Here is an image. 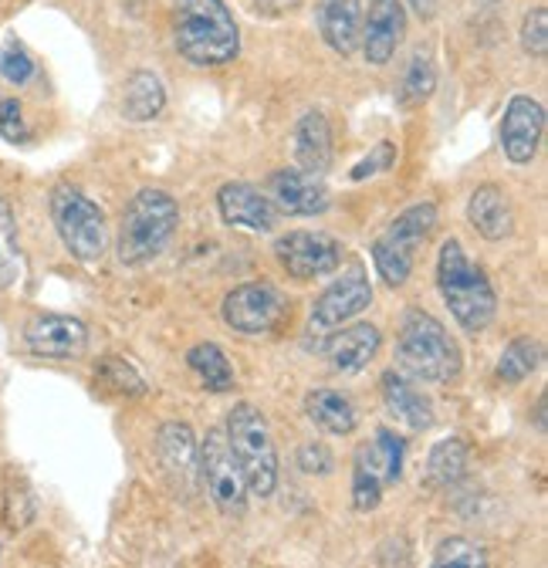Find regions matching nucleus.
<instances>
[{
  "mask_svg": "<svg viewBox=\"0 0 548 568\" xmlns=\"http://www.w3.org/2000/svg\"><path fill=\"white\" fill-rule=\"evenodd\" d=\"M383 501V484L356 464L353 470V508L356 511H376Z\"/></svg>",
  "mask_w": 548,
  "mask_h": 568,
  "instance_id": "36",
  "label": "nucleus"
},
{
  "mask_svg": "<svg viewBox=\"0 0 548 568\" xmlns=\"http://www.w3.org/2000/svg\"><path fill=\"white\" fill-rule=\"evenodd\" d=\"M545 132V109L531 95H515L501 119V150L515 166H525L535 160L538 142Z\"/></svg>",
  "mask_w": 548,
  "mask_h": 568,
  "instance_id": "14",
  "label": "nucleus"
},
{
  "mask_svg": "<svg viewBox=\"0 0 548 568\" xmlns=\"http://www.w3.org/2000/svg\"><path fill=\"white\" fill-rule=\"evenodd\" d=\"M315 24L322 41L335 54L349 58L359 48V34H363V0H318Z\"/></svg>",
  "mask_w": 548,
  "mask_h": 568,
  "instance_id": "18",
  "label": "nucleus"
},
{
  "mask_svg": "<svg viewBox=\"0 0 548 568\" xmlns=\"http://www.w3.org/2000/svg\"><path fill=\"white\" fill-rule=\"evenodd\" d=\"M227 444L244 474V484L257 497H271L278 487V450L264 413L251 403H237L227 416Z\"/></svg>",
  "mask_w": 548,
  "mask_h": 568,
  "instance_id": "5",
  "label": "nucleus"
},
{
  "mask_svg": "<svg viewBox=\"0 0 548 568\" xmlns=\"http://www.w3.org/2000/svg\"><path fill=\"white\" fill-rule=\"evenodd\" d=\"M437 288L457 325L470 335L485 332L495 322L498 298L481 267H474L457 241H447L437 257Z\"/></svg>",
  "mask_w": 548,
  "mask_h": 568,
  "instance_id": "3",
  "label": "nucleus"
},
{
  "mask_svg": "<svg viewBox=\"0 0 548 568\" xmlns=\"http://www.w3.org/2000/svg\"><path fill=\"white\" fill-rule=\"evenodd\" d=\"M21 271V247H18V224L11 206L0 200V292H8Z\"/></svg>",
  "mask_w": 548,
  "mask_h": 568,
  "instance_id": "30",
  "label": "nucleus"
},
{
  "mask_svg": "<svg viewBox=\"0 0 548 568\" xmlns=\"http://www.w3.org/2000/svg\"><path fill=\"white\" fill-rule=\"evenodd\" d=\"M173 44L186 61L217 68L237 58L241 31L224 0H180L173 14Z\"/></svg>",
  "mask_w": 548,
  "mask_h": 568,
  "instance_id": "1",
  "label": "nucleus"
},
{
  "mask_svg": "<svg viewBox=\"0 0 548 568\" xmlns=\"http://www.w3.org/2000/svg\"><path fill=\"white\" fill-rule=\"evenodd\" d=\"M217 206H221V217L231 227H247V231H274L278 224V210L267 200V193H261L251 183H224L217 190Z\"/></svg>",
  "mask_w": 548,
  "mask_h": 568,
  "instance_id": "16",
  "label": "nucleus"
},
{
  "mask_svg": "<svg viewBox=\"0 0 548 568\" xmlns=\"http://www.w3.org/2000/svg\"><path fill=\"white\" fill-rule=\"evenodd\" d=\"M34 58L28 54V48L21 41H11L4 51H0V75H4L11 85H28L34 79Z\"/></svg>",
  "mask_w": 548,
  "mask_h": 568,
  "instance_id": "33",
  "label": "nucleus"
},
{
  "mask_svg": "<svg viewBox=\"0 0 548 568\" xmlns=\"http://www.w3.org/2000/svg\"><path fill=\"white\" fill-rule=\"evenodd\" d=\"M379 352V328L369 322H356L346 328H332V335L322 342V355L328 359V366L342 376H353L363 366H369V359Z\"/></svg>",
  "mask_w": 548,
  "mask_h": 568,
  "instance_id": "17",
  "label": "nucleus"
},
{
  "mask_svg": "<svg viewBox=\"0 0 548 568\" xmlns=\"http://www.w3.org/2000/svg\"><path fill=\"white\" fill-rule=\"evenodd\" d=\"M156 444H160V457L170 474L190 477L196 470V440L186 423H163Z\"/></svg>",
  "mask_w": 548,
  "mask_h": 568,
  "instance_id": "26",
  "label": "nucleus"
},
{
  "mask_svg": "<svg viewBox=\"0 0 548 568\" xmlns=\"http://www.w3.org/2000/svg\"><path fill=\"white\" fill-rule=\"evenodd\" d=\"M274 257L295 281H315L342 264V244L322 231H292L274 241Z\"/></svg>",
  "mask_w": 548,
  "mask_h": 568,
  "instance_id": "11",
  "label": "nucleus"
},
{
  "mask_svg": "<svg viewBox=\"0 0 548 568\" xmlns=\"http://www.w3.org/2000/svg\"><path fill=\"white\" fill-rule=\"evenodd\" d=\"M406 38V8L403 0H369L363 11V54L369 64H386Z\"/></svg>",
  "mask_w": 548,
  "mask_h": 568,
  "instance_id": "15",
  "label": "nucleus"
},
{
  "mask_svg": "<svg viewBox=\"0 0 548 568\" xmlns=\"http://www.w3.org/2000/svg\"><path fill=\"white\" fill-rule=\"evenodd\" d=\"M541 359H545L541 342L521 335V338H515V342L505 345L501 359H498V379H505V383H521V379H528V376L541 366Z\"/></svg>",
  "mask_w": 548,
  "mask_h": 568,
  "instance_id": "29",
  "label": "nucleus"
},
{
  "mask_svg": "<svg viewBox=\"0 0 548 568\" xmlns=\"http://www.w3.org/2000/svg\"><path fill=\"white\" fill-rule=\"evenodd\" d=\"M163 105H166V89L160 75L150 68H135L122 89V115L129 122H150L163 112Z\"/></svg>",
  "mask_w": 548,
  "mask_h": 568,
  "instance_id": "23",
  "label": "nucleus"
},
{
  "mask_svg": "<svg viewBox=\"0 0 548 568\" xmlns=\"http://www.w3.org/2000/svg\"><path fill=\"white\" fill-rule=\"evenodd\" d=\"M176 224H180V206L166 190L156 186L140 190L129 200L119 224V261L129 267L150 264L166 251Z\"/></svg>",
  "mask_w": 548,
  "mask_h": 568,
  "instance_id": "4",
  "label": "nucleus"
},
{
  "mask_svg": "<svg viewBox=\"0 0 548 568\" xmlns=\"http://www.w3.org/2000/svg\"><path fill=\"white\" fill-rule=\"evenodd\" d=\"M298 467H302V474L328 477L335 470V460H332V454H328L325 444H302L298 447Z\"/></svg>",
  "mask_w": 548,
  "mask_h": 568,
  "instance_id": "38",
  "label": "nucleus"
},
{
  "mask_svg": "<svg viewBox=\"0 0 548 568\" xmlns=\"http://www.w3.org/2000/svg\"><path fill=\"white\" fill-rule=\"evenodd\" d=\"M396 366L420 383H450L460 373V348L424 308H409L396 332Z\"/></svg>",
  "mask_w": 548,
  "mask_h": 568,
  "instance_id": "2",
  "label": "nucleus"
},
{
  "mask_svg": "<svg viewBox=\"0 0 548 568\" xmlns=\"http://www.w3.org/2000/svg\"><path fill=\"white\" fill-rule=\"evenodd\" d=\"M24 345L41 359H75L89 345V328L72 315H34L24 328Z\"/></svg>",
  "mask_w": 548,
  "mask_h": 568,
  "instance_id": "13",
  "label": "nucleus"
},
{
  "mask_svg": "<svg viewBox=\"0 0 548 568\" xmlns=\"http://www.w3.org/2000/svg\"><path fill=\"white\" fill-rule=\"evenodd\" d=\"M196 470L203 477V487H207L214 508L224 518H241L247 511V484L231 454L224 430H211L207 440L196 447Z\"/></svg>",
  "mask_w": 548,
  "mask_h": 568,
  "instance_id": "8",
  "label": "nucleus"
},
{
  "mask_svg": "<svg viewBox=\"0 0 548 568\" xmlns=\"http://www.w3.org/2000/svg\"><path fill=\"white\" fill-rule=\"evenodd\" d=\"M305 413L328 437H349L359 426V413L349 396H342L338 389H312L305 396Z\"/></svg>",
  "mask_w": 548,
  "mask_h": 568,
  "instance_id": "22",
  "label": "nucleus"
},
{
  "mask_svg": "<svg viewBox=\"0 0 548 568\" xmlns=\"http://www.w3.org/2000/svg\"><path fill=\"white\" fill-rule=\"evenodd\" d=\"M288 295L271 281H247L224 298V322L241 335H264L288 315Z\"/></svg>",
  "mask_w": 548,
  "mask_h": 568,
  "instance_id": "9",
  "label": "nucleus"
},
{
  "mask_svg": "<svg viewBox=\"0 0 548 568\" xmlns=\"http://www.w3.org/2000/svg\"><path fill=\"white\" fill-rule=\"evenodd\" d=\"M403 454H406V440L396 437L393 430H379L369 444L359 447L356 464L363 470H369L386 487V484H396L399 480V474H403Z\"/></svg>",
  "mask_w": 548,
  "mask_h": 568,
  "instance_id": "24",
  "label": "nucleus"
},
{
  "mask_svg": "<svg viewBox=\"0 0 548 568\" xmlns=\"http://www.w3.org/2000/svg\"><path fill=\"white\" fill-rule=\"evenodd\" d=\"M409 8H414L424 21H430L437 14V0H409Z\"/></svg>",
  "mask_w": 548,
  "mask_h": 568,
  "instance_id": "39",
  "label": "nucleus"
},
{
  "mask_svg": "<svg viewBox=\"0 0 548 568\" xmlns=\"http://www.w3.org/2000/svg\"><path fill=\"white\" fill-rule=\"evenodd\" d=\"M0 135L14 146H24L31 142V129L24 122V112H21V102L18 99H0Z\"/></svg>",
  "mask_w": 548,
  "mask_h": 568,
  "instance_id": "35",
  "label": "nucleus"
},
{
  "mask_svg": "<svg viewBox=\"0 0 548 568\" xmlns=\"http://www.w3.org/2000/svg\"><path fill=\"white\" fill-rule=\"evenodd\" d=\"M373 302V284L363 271V264H349V271H342L338 281H332L328 288L315 298L312 305V332H332L338 325L353 322L359 312H366Z\"/></svg>",
  "mask_w": 548,
  "mask_h": 568,
  "instance_id": "10",
  "label": "nucleus"
},
{
  "mask_svg": "<svg viewBox=\"0 0 548 568\" xmlns=\"http://www.w3.org/2000/svg\"><path fill=\"white\" fill-rule=\"evenodd\" d=\"M434 227H437V206L430 200H420L414 206H406L386 227V234L373 244V264L389 288H399L414 274L417 251L427 244Z\"/></svg>",
  "mask_w": 548,
  "mask_h": 568,
  "instance_id": "6",
  "label": "nucleus"
},
{
  "mask_svg": "<svg viewBox=\"0 0 548 568\" xmlns=\"http://www.w3.org/2000/svg\"><path fill=\"white\" fill-rule=\"evenodd\" d=\"M467 221L485 241H505L515 231V213L501 186H477L467 200Z\"/></svg>",
  "mask_w": 548,
  "mask_h": 568,
  "instance_id": "20",
  "label": "nucleus"
},
{
  "mask_svg": "<svg viewBox=\"0 0 548 568\" xmlns=\"http://www.w3.org/2000/svg\"><path fill=\"white\" fill-rule=\"evenodd\" d=\"M186 366L203 379V386H207L211 393H231L234 389L231 359L221 352V345H214V342L193 345L190 355H186Z\"/></svg>",
  "mask_w": 548,
  "mask_h": 568,
  "instance_id": "25",
  "label": "nucleus"
},
{
  "mask_svg": "<svg viewBox=\"0 0 548 568\" xmlns=\"http://www.w3.org/2000/svg\"><path fill=\"white\" fill-rule=\"evenodd\" d=\"M267 200L274 203V210L288 213V217H315V213H325L332 196L328 186L322 183L318 173L308 170H278L267 176Z\"/></svg>",
  "mask_w": 548,
  "mask_h": 568,
  "instance_id": "12",
  "label": "nucleus"
},
{
  "mask_svg": "<svg viewBox=\"0 0 548 568\" xmlns=\"http://www.w3.org/2000/svg\"><path fill=\"white\" fill-rule=\"evenodd\" d=\"M295 160L308 173H325L332 166V129L325 112L308 109L295 125Z\"/></svg>",
  "mask_w": 548,
  "mask_h": 568,
  "instance_id": "21",
  "label": "nucleus"
},
{
  "mask_svg": "<svg viewBox=\"0 0 548 568\" xmlns=\"http://www.w3.org/2000/svg\"><path fill=\"white\" fill-rule=\"evenodd\" d=\"M51 221L58 227L61 244L82 264H95L105 254V247H109L105 213L79 186L61 183L51 190Z\"/></svg>",
  "mask_w": 548,
  "mask_h": 568,
  "instance_id": "7",
  "label": "nucleus"
},
{
  "mask_svg": "<svg viewBox=\"0 0 548 568\" xmlns=\"http://www.w3.org/2000/svg\"><path fill=\"white\" fill-rule=\"evenodd\" d=\"M379 389H383V403H386L389 416L399 419L406 430L424 434V430H430V426H434V403L414 383H409V376L386 373Z\"/></svg>",
  "mask_w": 548,
  "mask_h": 568,
  "instance_id": "19",
  "label": "nucleus"
},
{
  "mask_svg": "<svg viewBox=\"0 0 548 568\" xmlns=\"http://www.w3.org/2000/svg\"><path fill=\"white\" fill-rule=\"evenodd\" d=\"M434 565L444 568V565H467V568H485L488 565V555L481 545H474L467 538H447L437 545L434 551Z\"/></svg>",
  "mask_w": 548,
  "mask_h": 568,
  "instance_id": "31",
  "label": "nucleus"
},
{
  "mask_svg": "<svg viewBox=\"0 0 548 568\" xmlns=\"http://www.w3.org/2000/svg\"><path fill=\"white\" fill-rule=\"evenodd\" d=\"M393 163H396V146H393V142H379L376 150H369V156H366V160H359V163L353 166L349 180H353V183L373 180L376 173H386V170H393Z\"/></svg>",
  "mask_w": 548,
  "mask_h": 568,
  "instance_id": "37",
  "label": "nucleus"
},
{
  "mask_svg": "<svg viewBox=\"0 0 548 568\" xmlns=\"http://www.w3.org/2000/svg\"><path fill=\"white\" fill-rule=\"evenodd\" d=\"M99 379L105 383L109 393H119V396H143L146 393V383L135 376V369L122 359H105L99 366Z\"/></svg>",
  "mask_w": 548,
  "mask_h": 568,
  "instance_id": "32",
  "label": "nucleus"
},
{
  "mask_svg": "<svg viewBox=\"0 0 548 568\" xmlns=\"http://www.w3.org/2000/svg\"><path fill=\"white\" fill-rule=\"evenodd\" d=\"M535 423H538V430H545V399H538V419Z\"/></svg>",
  "mask_w": 548,
  "mask_h": 568,
  "instance_id": "40",
  "label": "nucleus"
},
{
  "mask_svg": "<svg viewBox=\"0 0 548 568\" xmlns=\"http://www.w3.org/2000/svg\"><path fill=\"white\" fill-rule=\"evenodd\" d=\"M521 48L531 58L548 54V11L545 8H535V11L525 14V21H521Z\"/></svg>",
  "mask_w": 548,
  "mask_h": 568,
  "instance_id": "34",
  "label": "nucleus"
},
{
  "mask_svg": "<svg viewBox=\"0 0 548 568\" xmlns=\"http://www.w3.org/2000/svg\"><path fill=\"white\" fill-rule=\"evenodd\" d=\"M437 89V68H434V58L417 51L409 58L406 71H403V82H399V105L403 109H414V105H424Z\"/></svg>",
  "mask_w": 548,
  "mask_h": 568,
  "instance_id": "28",
  "label": "nucleus"
},
{
  "mask_svg": "<svg viewBox=\"0 0 548 568\" xmlns=\"http://www.w3.org/2000/svg\"><path fill=\"white\" fill-rule=\"evenodd\" d=\"M467 470V444L460 437H447L440 444H434L430 457H427V487H450L464 477Z\"/></svg>",
  "mask_w": 548,
  "mask_h": 568,
  "instance_id": "27",
  "label": "nucleus"
}]
</instances>
